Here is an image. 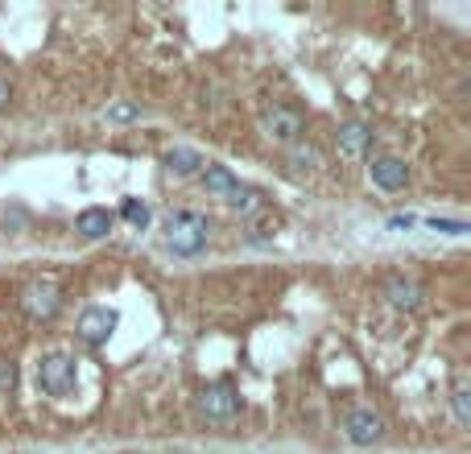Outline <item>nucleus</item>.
Segmentation results:
<instances>
[{"label": "nucleus", "mask_w": 471, "mask_h": 454, "mask_svg": "<svg viewBox=\"0 0 471 454\" xmlns=\"http://www.w3.org/2000/svg\"><path fill=\"white\" fill-rule=\"evenodd\" d=\"M108 120H116V125L141 120V107H137V104H112V107H108Z\"/></svg>", "instance_id": "obj_20"}, {"label": "nucleus", "mask_w": 471, "mask_h": 454, "mask_svg": "<svg viewBox=\"0 0 471 454\" xmlns=\"http://www.w3.org/2000/svg\"><path fill=\"white\" fill-rule=\"evenodd\" d=\"M368 145H373V128L364 125V120H347V125H339V133H335V149H339V157H364L368 153Z\"/></svg>", "instance_id": "obj_10"}, {"label": "nucleus", "mask_w": 471, "mask_h": 454, "mask_svg": "<svg viewBox=\"0 0 471 454\" xmlns=\"http://www.w3.org/2000/svg\"><path fill=\"white\" fill-rule=\"evenodd\" d=\"M195 409L207 417V422H232L236 409H240V393H236L227 380H219V385H207L203 393L195 396Z\"/></svg>", "instance_id": "obj_6"}, {"label": "nucleus", "mask_w": 471, "mask_h": 454, "mask_svg": "<svg viewBox=\"0 0 471 454\" xmlns=\"http://www.w3.org/2000/svg\"><path fill=\"white\" fill-rule=\"evenodd\" d=\"M381 298L389 301L392 310H422L426 290H422V285H418L413 277H402V273H389V277L381 281Z\"/></svg>", "instance_id": "obj_8"}, {"label": "nucleus", "mask_w": 471, "mask_h": 454, "mask_svg": "<svg viewBox=\"0 0 471 454\" xmlns=\"http://www.w3.org/2000/svg\"><path fill=\"white\" fill-rule=\"evenodd\" d=\"M13 104V79L0 70V107H9Z\"/></svg>", "instance_id": "obj_22"}, {"label": "nucleus", "mask_w": 471, "mask_h": 454, "mask_svg": "<svg viewBox=\"0 0 471 454\" xmlns=\"http://www.w3.org/2000/svg\"><path fill=\"white\" fill-rule=\"evenodd\" d=\"M368 178H373L381 190L397 194V190H405V182H410V165L392 153H376V157H368Z\"/></svg>", "instance_id": "obj_9"}, {"label": "nucleus", "mask_w": 471, "mask_h": 454, "mask_svg": "<svg viewBox=\"0 0 471 454\" xmlns=\"http://www.w3.org/2000/svg\"><path fill=\"white\" fill-rule=\"evenodd\" d=\"M38 385L50 396H67L75 388V356L67 351H46L38 364Z\"/></svg>", "instance_id": "obj_3"}, {"label": "nucleus", "mask_w": 471, "mask_h": 454, "mask_svg": "<svg viewBox=\"0 0 471 454\" xmlns=\"http://www.w3.org/2000/svg\"><path fill=\"white\" fill-rule=\"evenodd\" d=\"M75 232L83 236V240H104V236L112 232V211L108 207H88V211H78Z\"/></svg>", "instance_id": "obj_11"}, {"label": "nucleus", "mask_w": 471, "mask_h": 454, "mask_svg": "<svg viewBox=\"0 0 471 454\" xmlns=\"http://www.w3.org/2000/svg\"><path fill=\"white\" fill-rule=\"evenodd\" d=\"M426 227H430V232H442V236H463V232H467V223H463V219H439V215L426 219Z\"/></svg>", "instance_id": "obj_19"}, {"label": "nucleus", "mask_w": 471, "mask_h": 454, "mask_svg": "<svg viewBox=\"0 0 471 454\" xmlns=\"http://www.w3.org/2000/svg\"><path fill=\"white\" fill-rule=\"evenodd\" d=\"M413 223H418V219L405 211V215H389V219H384V227H389V232H410Z\"/></svg>", "instance_id": "obj_21"}, {"label": "nucleus", "mask_w": 471, "mask_h": 454, "mask_svg": "<svg viewBox=\"0 0 471 454\" xmlns=\"http://www.w3.org/2000/svg\"><path fill=\"white\" fill-rule=\"evenodd\" d=\"M120 215H125V223H128V227H137V232H141V227H145V223H149V207L141 203V199H125Z\"/></svg>", "instance_id": "obj_17"}, {"label": "nucleus", "mask_w": 471, "mask_h": 454, "mask_svg": "<svg viewBox=\"0 0 471 454\" xmlns=\"http://www.w3.org/2000/svg\"><path fill=\"white\" fill-rule=\"evenodd\" d=\"M451 409H455V422L467 430L471 425V385H467L463 372H459V380H455V388H451Z\"/></svg>", "instance_id": "obj_14"}, {"label": "nucleus", "mask_w": 471, "mask_h": 454, "mask_svg": "<svg viewBox=\"0 0 471 454\" xmlns=\"http://www.w3.org/2000/svg\"><path fill=\"white\" fill-rule=\"evenodd\" d=\"M17 388V359L0 356V393H13Z\"/></svg>", "instance_id": "obj_18"}, {"label": "nucleus", "mask_w": 471, "mask_h": 454, "mask_svg": "<svg viewBox=\"0 0 471 454\" xmlns=\"http://www.w3.org/2000/svg\"><path fill=\"white\" fill-rule=\"evenodd\" d=\"M211 240V219L199 211H174L166 219V248L174 256H199Z\"/></svg>", "instance_id": "obj_1"}, {"label": "nucleus", "mask_w": 471, "mask_h": 454, "mask_svg": "<svg viewBox=\"0 0 471 454\" xmlns=\"http://www.w3.org/2000/svg\"><path fill=\"white\" fill-rule=\"evenodd\" d=\"M302 112H298V107H269L265 116H261V133H265V141H273V145H294L298 136H302Z\"/></svg>", "instance_id": "obj_5"}, {"label": "nucleus", "mask_w": 471, "mask_h": 454, "mask_svg": "<svg viewBox=\"0 0 471 454\" xmlns=\"http://www.w3.org/2000/svg\"><path fill=\"white\" fill-rule=\"evenodd\" d=\"M203 153H199V149H190V145H174L166 153V170L170 174H178V178H187V174H199V170H203Z\"/></svg>", "instance_id": "obj_12"}, {"label": "nucleus", "mask_w": 471, "mask_h": 454, "mask_svg": "<svg viewBox=\"0 0 471 454\" xmlns=\"http://www.w3.org/2000/svg\"><path fill=\"white\" fill-rule=\"evenodd\" d=\"M17 306H21V314H25V319L50 322L62 310V290L54 285V281H33V285H25V290H21Z\"/></svg>", "instance_id": "obj_2"}, {"label": "nucleus", "mask_w": 471, "mask_h": 454, "mask_svg": "<svg viewBox=\"0 0 471 454\" xmlns=\"http://www.w3.org/2000/svg\"><path fill=\"white\" fill-rule=\"evenodd\" d=\"M232 211H240V215H248V211H256L261 207V190H253V186H236L232 194L224 199Z\"/></svg>", "instance_id": "obj_16"}, {"label": "nucleus", "mask_w": 471, "mask_h": 454, "mask_svg": "<svg viewBox=\"0 0 471 454\" xmlns=\"http://www.w3.org/2000/svg\"><path fill=\"white\" fill-rule=\"evenodd\" d=\"M112 330H116V310L91 306V310H83V314H78L75 335H78V343H83V347H104V343L112 338Z\"/></svg>", "instance_id": "obj_7"}, {"label": "nucleus", "mask_w": 471, "mask_h": 454, "mask_svg": "<svg viewBox=\"0 0 471 454\" xmlns=\"http://www.w3.org/2000/svg\"><path fill=\"white\" fill-rule=\"evenodd\" d=\"M236 174L227 170V165H203V190L216 194V199H227V194L236 190Z\"/></svg>", "instance_id": "obj_13"}, {"label": "nucleus", "mask_w": 471, "mask_h": 454, "mask_svg": "<svg viewBox=\"0 0 471 454\" xmlns=\"http://www.w3.org/2000/svg\"><path fill=\"white\" fill-rule=\"evenodd\" d=\"M384 417L376 413L373 405H356V409H347L344 413V438L352 446H376V442H384Z\"/></svg>", "instance_id": "obj_4"}, {"label": "nucleus", "mask_w": 471, "mask_h": 454, "mask_svg": "<svg viewBox=\"0 0 471 454\" xmlns=\"http://www.w3.org/2000/svg\"><path fill=\"white\" fill-rule=\"evenodd\" d=\"M285 157H290V165H294V170H319V165H323V153H319L314 145H302V141H294Z\"/></svg>", "instance_id": "obj_15"}]
</instances>
